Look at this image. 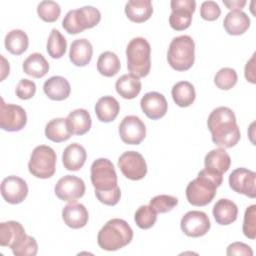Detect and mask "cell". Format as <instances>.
I'll list each match as a JSON object with an SVG mask.
<instances>
[{"instance_id":"cell-1","label":"cell","mask_w":256,"mask_h":256,"mask_svg":"<svg viewBox=\"0 0 256 256\" xmlns=\"http://www.w3.org/2000/svg\"><path fill=\"white\" fill-rule=\"evenodd\" d=\"M207 126L211 132L212 141L219 148H231L240 140L241 133L236 122V116L228 107H218L208 116Z\"/></svg>"},{"instance_id":"cell-2","label":"cell","mask_w":256,"mask_h":256,"mask_svg":"<svg viewBox=\"0 0 256 256\" xmlns=\"http://www.w3.org/2000/svg\"><path fill=\"white\" fill-rule=\"evenodd\" d=\"M223 176L203 169L198 176L189 182L186 188V198L191 205L205 206L209 204L216 195L217 188L222 184Z\"/></svg>"},{"instance_id":"cell-3","label":"cell","mask_w":256,"mask_h":256,"mask_svg":"<svg viewBox=\"0 0 256 256\" xmlns=\"http://www.w3.org/2000/svg\"><path fill=\"white\" fill-rule=\"evenodd\" d=\"M133 238V230L129 224L119 218L106 222L97 235L100 248L106 251H116L128 245Z\"/></svg>"},{"instance_id":"cell-4","label":"cell","mask_w":256,"mask_h":256,"mask_svg":"<svg viewBox=\"0 0 256 256\" xmlns=\"http://www.w3.org/2000/svg\"><path fill=\"white\" fill-rule=\"evenodd\" d=\"M151 46L143 37L133 38L127 45V68L138 78L146 77L151 68Z\"/></svg>"},{"instance_id":"cell-5","label":"cell","mask_w":256,"mask_h":256,"mask_svg":"<svg viewBox=\"0 0 256 256\" xmlns=\"http://www.w3.org/2000/svg\"><path fill=\"white\" fill-rule=\"evenodd\" d=\"M167 61L176 71L190 69L195 61V43L188 35H181L173 38L168 52Z\"/></svg>"},{"instance_id":"cell-6","label":"cell","mask_w":256,"mask_h":256,"mask_svg":"<svg viewBox=\"0 0 256 256\" xmlns=\"http://www.w3.org/2000/svg\"><path fill=\"white\" fill-rule=\"evenodd\" d=\"M100 20V11L93 6L87 5L79 9L68 11L62 21V26L67 33L78 34L85 29L93 28Z\"/></svg>"},{"instance_id":"cell-7","label":"cell","mask_w":256,"mask_h":256,"mask_svg":"<svg viewBox=\"0 0 256 256\" xmlns=\"http://www.w3.org/2000/svg\"><path fill=\"white\" fill-rule=\"evenodd\" d=\"M56 153L47 145L34 148L28 163L29 172L40 179H47L54 175L56 170Z\"/></svg>"},{"instance_id":"cell-8","label":"cell","mask_w":256,"mask_h":256,"mask_svg":"<svg viewBox=\"0 0 256 256\" xmlns=\"http://www.w3.org/2000/svg\"><path fill=\"white\" fill-rule=\"evenodd\" d=\"M91 182L96 191L111 190L117 187V174L113 163L106 158L96 159L90 168Z\"/></svg>"},{"instance_id":"cell-9","label":"cell","mask_w":256,"mask_h":256,"mask_svg":"<svg viewBox=\"0 0 256 256\" xmlns=\"http://www.w3.org/2000/svg\"><path fill=\"white\" fill-rule=\"evenodd\" d=\"M118 167L122 174L133 181L143 179L147 174L144 157L136 151H126L118 159Z\"/></svg>"},{"instance_id":"cell-10","label":"cell","mask_w":256,"mask_h":256,"mask_svg":"<svg viewBox=\"0 0 256 256\" xmlns=\"http://www.w3.org/2000/svg\"><path fill=\"white\" fill-rule=\"evenodd\" d=\"M27 123V115L19 105L6 104L1 100L0 105V127L1 129L9 132L20 131Z\"/></svg>"},{"instance_id":"cell-11","label":"cell","mask_w":256,"mask_h":256,"mask_svg":"<svg viewBox=\"0 0 256 256\" xmlns=\"http://www.w3.org/2000/svg\"><path fill=\"white\" fill-rule=\"evenodd\" d=\"M169 24L176 31L187 29L192 21V14L196 8L194 0H172Z\"/></svg>"},{"instance_id":"cell-12","label":"cell","mask_w":256,"mask_h":256,"mask_svg":"<svg viewBox=\"0 0 256 256\" xmlns=\"http://www.w3.org/2000/svg\"><path fill=\"white\" fill-rule=\"evenodd\" d=\"M85 190L84 181L74 175H66L60 178L54 187L56 196L66 202H75L83 197Z\"/></svg>"},{"instance_id":"cell-13","label":"cell","mask_w":256,"mask_h":256,"mask_svg":"<svg viewBox=\"0 0 256 256\" xmlns=\"http://www.w3.org/2000/svg\"><path fill=\"white\" fill-rule=\"evenodd\" d=\"M180 227L185 235L196 238L205 235L210 230L211 223L205 212L192 210L182 217Z\"/></svg>"},{"instance_id":"cell-14","label":"cell","mask_w":256,"mask_h":256,"mask_svg":"<svg viewBox=\"0 0 256 256\" xmlns=\"http://www.w3.org/2000/svg\"><path fill=\"white\" fill-rule=\"evenodd\" d=\"M119 135L124 143L138 145L146 136L145 124L138 116H126L119 125Z\"/></svg>"},{"instance_id":"cell-15","label":"cell","mask_w":256,"mask_h":256,"mask_svg":"<svg viewBox=\"0 0 256 256\" xmlns=\"http://www.w3.org/2000/svg\"><path fill=\"white\" fill-rule=\"evenodd\" d=\"M256 173L246 168H237L229 175V186L237 193L256 197Z\"/></svg>"},{"instance_id":"cell-16","label":"cell","mask_w":256,"mask_h":256,"mask_svg":"<svg viewBox=\"0 0 256 256\" xmlns=\"http://www.w3.org/2000/svg\"><path fill=\"white\" fill-rule=\"evenodd\" d=\"M1 194L10 204H19L27 197L28 186L24 179L18 176H8L1 183Z\"/></svg>"},{"instance_id":"cell-17","label":"cell","mask_w":256,"mask_h":256,"mask_svg":"<svg viewBox=\"0 0 256 256\" xmlns=\"http://www.w3.org/2000/svg\"><path fill=\"white\" fill-rule=\"evenodd\" d=\"M140 106L144 114L152 120L162 118L168 109V103L165 96L155 91L146 93L140 101Z\"/></svg>"},{"instance_id":"cell-18","label":"cell","mask_w":256,"mask_h":256,"mask_svg":"<svg viewBox=\"0 0 256 256\" xmlns=\"http://www.w3.org/2000/svg\"><path fill=\"white\" fill-rule=\"evenodd\" d=\"M27 237L24 227L17 221H7L0 224V245L14 249Z\"/></svg>"},{"instance_id":"cell-19","label":"cell","mask_w":256,"mask_h":256,"mask_svg":"<svg viewBox=\"0 0 256 256\" xmlns=\"http://www.w3.org/2000/svg\"><path fill=\"white\" fill-rule=\"evenodd\" d=\"M62 218L64 223L73 229L84 227L88 223L89 214L86 207L77 202H70L62 210Z\"/></svg>"},{"instance_id":"cell-20","label":"cell","mask_w":256,"mask_h":256,"mask_svg":"<svg viewBox=\"0 0 256 256\" xmlns=\"http://www.w3.org/2000/svg\"><path fill=\"white\" fill-rule=\"evenodd\" d=\"M93 55L92 44L85 38L76 39L71 43L69 58L75 66L83 67L90 63Z\"/></svg>"},{"instance_id":"cell-21","label":"cell","mask_w":256,"mask_h":256,"mask_svg":"<svg viewBox=\"0 0 256 256\" xmlns=\"http://www.w3.org/2000/svg\"><path fill=\"white\" fill-rule=\"evenodd\" d=\"M87 158V153L85 148L78 144L72 143L68 145L62 154V162L64 167L69 171L80 170Z\"/></svg>"},{"instance_id":"cell-22","label":"cell","mask_w":256,"mask_h":256,"mask_svg":"<svg viewBox=\"0 0 256 256\" xmlns=\"http://www.w3.org/2000/svg\"><path fill=\"white\" fill-rule=\"evenodd\" d=\"M44 93L51 100L62 101L69 97L71 87L67 79L62 76H52L43 84Z\"/></svg>"},{"instance_id":"cell-23","label":"cell","mask_w":256,"mask_h":256,"mask_svg":"<svg viewBox=\"0 0 256 256\" xmlns=\"http://www.w3.org/2000/svg\"><path fill=\"white\" fill-rule=\"evenodd\" d=\"M204 164L205 169L223 175L230 168L231 158L224 148H217L206 154Z\"/></svg>"},{"instance_id":"cell-24","label":"cell","mask_w":256,"mask_h":256,"mask_svg":"<svg viewBox=\"0 0 256 256\" xmlns=\"http://www.w3.org/2000/svg\"><path fill=\"white\" fill-rule=\"evenodd\" d=\"M215 221L220 225H229L236 221L238 215L237 205L225 198L219 199L212 210Z\"/></svg>"},{"instance_id":"cell-25","label":"cell","mask_w":256,"mask_h":256,"mask_svg":"<svg viewBox=\"0 0 256 256\" xmlns=\"http://www.w3.org/2000/svg\"><path fill=\"white\" fill-rule=\"evenodd\" d=\"M153 13L150 0H130L125 5L126 16L135 23L147 21Z\"/></svg>"},{"instance_id":"cell-26","label":"cell","mask_w":256,"mask_h":256,"mask_svg":"<svg viewBox=\"0 0 256 256\" xmlns=\"http://www.w3.org/2000/svg\"><path fill=\"white\" fill-rule=\"evenodd\" d=\"M250 26V19L243 11H230L226 14L223 27L230 35H241L245 33Z\"/></svg>"},{"instance_id":"cell-27","label":"cell","mask_w":256,"mask_h":256,"mask_svg":"<svg viewBox=\"0 0 256 256\" xmlns=\"http://www.w3.org/2000/svg\"><path fill=\"white\" fill-rule=\"evenodd\" d=\"M120 111L119 102L112 96H103L95 104V113L99 121L111 122L116 119Z\"/></svg>"},{"instance_id":"cell-28","label":"cell","mask_w":256,"mask_h":256,"mask_svg":"<svg viewBox=\"0 0 256 256\" xmlns=\"http://www.w3.org/2000/svg\"><path fill=\"white\" fill-rule=\"evenodd\" d=\"M68 126L74 135H84L92 125L89 112L86 109H76L70 112L66 118Z\"/></svg>"},{"instance_id":"cell-29","label":"cell","mask_w":256,"mask_h":256,"mask_svg":"<svg viewBox=\"0 0 256 256\" xmlns=\"http://www.w3.org/2000/svg\"><path fill=\"white\" fill-rule=\"evenodd\" d=\"M72 135L66 118H54L46 124L45 136L53 142H64Z\"/></svg>"},{"instance_id":"cell-30","label":"cell","mask_w":256,"mask_h":256,"mask_svg":"<svg viewBox=\"0 0 256 256\" xmlns=\"http://www.w3.org/2000/svg\"><path fill=\"white\" fill-rule=\"evenodd\" d=\"M141 81L135 75L129 73L119 77L115 88L117 93L124 99H134L141 91Z\"/></svg>"},{"instance_id":"cell-31","label":"cell","mask_w":256,"mask_h":256,"mask_svg":"<svg viewBox=\"0 0 256 256\" xmlns=\"http://www.w3.org/2000/svg\"><path fill=\"white\" fill-rule=\"evenodd\" d=\"M23 71L33 78H42L49 70V63L40 53L30 54L23 62Z\"/></svg>"},{"instance_id":"cell-32","label":"cell","mask_w":256,"mask_h":256,"mask_svg":"<svg viewBox=\"0 0 256 256\" xmlns=\"http://www.w3.org/2000/svg\"><path fill=\"white\" fill-rule=\"evenodd\" d=\"M171 94H172V98H173L174 102L179 107H188V106H190L196 98L195 88L188 81L177 82L172 87Z\"/></svg>"},{"instance_id":"cell-33","label":"cell","mask_w":256,"mask_h":256,"mask_svg":"<svg viewBox=\"0 0 256 256\" xmlns=\"http://www.w3.org/2000/svg\"><path fill=\"white\" fill-rule=\"evenodd\" d=\"M5 48L13 55H21L24 53L29 45L27 34L20 29H14L8 32L4 40Z\"/></svg>"},{"instance_id":"cell-34","label":"cell","mask_w":256,"mask_h":256,"mask_svg":"<svg viewBox=\"0 0 256 256\" xmlns=\"http://www.w3.org/2000/svg\"><path fill=\"white\" fill-rule=\"evenodd\" d=\"M121 68L118 56L111 51H105L100 54L97 60V70L105 77L115 76Z\"/></svg>"},{"instance_id":"cell-35","label":"cell","mask_w":256,"mask_h":256,"mask_svg":"<svg viewBox=\"0 0 256 256\" xmlns=\"http://www.w3.org/2000/svg\"><path fill=\"white\" fill-rule=\"evenodd\" d=\"M67 49V41L65 37L57 29H52L47 40V52L54 58L58 59L64 56Z\"/></svg>"},{"instance_id":"cell-36","label":"cell","mask_w":256,"mask_h":256,"mask_svg":"<svg viewBox=\"0 0 256 256\" xmlns=\"http://www.w3.org/2000/svg\"><path fill=\"white\" fill-rule=\"evenodd\" d=\"M238 80L237 73L234 69L229 67L221 68L214 77L215 85L221 90H229L233 88Z\"/></svg>"},{"instance_id":"cell-37","label":"cell","mask_w":256,"mask_h":256,"mask_svg":"<svg viewBox=\"0 0 256 256\" xmlns=\"http://www.w3.org/2000/svg\"><path fill=\"white\" fill-rule=\"evenodd\" d=\"M134 219L139 228L149 229L155 224L157 220V213L150 205H142L136 210Z\"/></svg>"},{"instance_id":"cell-38","label":"cell","mask_w":256,"mask_h":256,"mask_svg":"<svg viewBox=\"0 0 256 256\" xmlns=\"http://www.w3.org/2000/svg\"><path fill=\"white\" fill-rule=\"evenodd\" d=\"M37 13L43 21L52 23L59 18L61 14V8L59 4L54 1H42L37 6Z\"/></svg>"},{"instance_id":"cell-39","label":"cell","mask_w":256,"mask_h":256,"mask_svg":"<svg viewBox=\"0 0 256 256\" xmlns=\"http://www.w3.org/2000/svg\"><path fill=\"white\" fill-rule=\"evenodd\" d=\"M178 199L171 195H157L150 200V206L156 213H167L175 208Z\"/></svg>"},{"instance_id":"cell-40","label":"cell","mask_w":256,"mask_h":256,"mask_svg":"<svg viewBox=\"0 0 256 256\" xmlns=\"http://www.w3.org/2000/svg\"><path fill=\"white\" fill-rule=\"evenodd\" d=\"M242 230L244 235L254 240L256 237V205L252 204L246 208Z\"/></svg>"},{"instance_id":"cell-41","label":"cell","mask_w":256,"mask_h":256,"mask_svg":"<svg viewBox=\"0 0 256 256\" xmlns=\"http://www.w3.org/2000/svg\"><path fill=\"white\" fill-rule=\"evenodd\" d=\"M12 252L15 256H35L38 252V244L35 238L27 235L18 247L12 249Z\"/></svg>"},{"instance_id":"cell-42","label":"cell","mask_w":256,"mask_h":256,"mask_svg":"<svg viewBox=\"0 0 256 256\" xmlns=\"http://www.w3.org/2000/svg\"><path fill=\"white\" fill-rule=\"evenodd\" d=\"M16 95L22 100L31 99L36 92V85L32 80L21 79L16 86Z\"/></svg>"},{"instance_id":"cell-43","label":"cell","mask_w":256,"mask_h":256,"mask_svg":"<svg viewBox=\"0 0 256 256\" xmlns=\"http://www.w3.org/2000/svg\"><path fill=\"white\" fill-rule=\"evenodd\" d=\"M95 195L101 203L108 205V206H114L120 200L121 191H120L119 186H117L111 190H105V191H96L95 190Z\"/></svg>"},{"instance_id":"cell-44","label":"cell","mask_w":256,"mask_h":256,"mask_svg":"<svg viewBox=\"0 0 256 256\" xmlns=\"http://www.w3.org/2000/svg\"><path fill=\"white\" fill-rule=\"evenodd\" d=\"M221 14L219 5L214 1H204L200 7V16L207 21H214L218 19Z\"/></svg>"},{"instance_id":"cell-45","label":"cell","mask_w":256,"mask_h":256,"mask_svg":"<svg viewBox=\"0 0 256 256\" xmlns=\"http://www.w3.org/2000/svg\"><path fill=\"white\" fill-rule=\"evenodd\" d=\"M227 255H244V256H252L253 251L251 247L243 242H234L227 247Z\"/></svg>"},{"instance_id":"cell-46","label":"cell","mask_w":256,"mask_h":256,"mask_svg":"<svg viewBox=\"0 0 256 256\" xmlns=\"http://www.w3.org/2000/svg\"><path fill=\"white\" fill-rule=\"evenodd\" d=\"M255 55H253L251 57V59L246 63V66H245V78L247 79V81L251 82V83H255V75H254V71H255V68H254V57Z\"/></svg>"},{"instance_id":"cell-47","label":"cell","mask_w":256,"mask_h":256,"mask_svg":"<svg viewBox=\"0 0 256 256\" xmlns=\"http://www.w3.org/2000/svg\"><path fill=\"white\" fill-rule=\"evenodd\" d=\"M223 4L231 11H241V9L246 5V1L245 0H230V1L223 0Z\"/></svg>"},{"instance_id":"cell-48","label":"cell","mask_w":256,"mask_h":256,"mask_svg":"<svg viewBox=\"0 0 256 256\" xmlns=\"http://www.w3.org/2000/svg\"><path fill=\"white\" fill-rule=\"evenodd\" d=\"M1 59H2V61H3V64H2V76H1V81L2 80H4V78L6 77V75L7 74H9V63H7L6 62V60H5V58L1 55Z\"/></svg>"}]
</instances>
